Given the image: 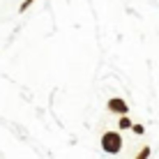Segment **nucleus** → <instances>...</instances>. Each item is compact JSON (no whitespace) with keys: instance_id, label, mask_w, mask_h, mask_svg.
Segmentation results:
<instances>
[{"instance_id":"nucleus-3","label":"nucleus","mask_w":159,"mask_h":159,"mask_svg":"<svg viewBox=\"0 0 159 159\" xmlns=\"http://www.w3.org/2000/svg\"><path fill=\"white\" fill-rule=\"evenodd\" d=\"M131 125H134V122L129 120L127 113H125V116H120V122H118V127H120V129H131Z\"/></svg>"},{"instance_id":"nucleus-2","label":"nucleus","mask_w":159,"mask_h":159,"mask_svg":"<svg viewBox=\"0 0 159 159\" xmlns=\"http://www.w3.org/2000/svg\"><path fill=\"white\" fill-rule=\"evenodd\" d=\"M106 108H108V113H118V116H125V113H129L127 102L120 99V97H111V99H108V104H106Z\"/></svg>"},{"instance_id":"nucleus-5","label":"nucleus","mask_w":159,"mask_h":159,"mask_svg":"<svg viewBox=\"0 0 159 159\" xmlns=\"http://www.w3.org/2000/svg\"><path fill=\"white\" fill-rule=\"evenodd\" d=\"M131 129H134V134H143V125H131Z\"/></svg>"},{"instance_id":"nucleus-6","label":"nucleus","mask_w":159,"mask_h":159,"mask_svg":"<svg viewBox=\"0 0 159 159\" xmlns=\"http://www.w3.org/2000/svg\"><path fill=\"white\" fill-rule=\"evenodd\" d=\"M141 159H145V157H150V148H143V152H141V155H139Z\"/></svg>"},{"instance_id":"nucleus-4","label":"nucleus","mask_w":159,"mask_h":159,"mask_svg":"<svg viewBox=\"0 0 159 159\" xmlns=\"http://www.w3.org/2000/svg\"><path fill=\"white\" fill-rule=\"evenodd\" d=\"M32 2H35V0H23V2H21V7H19V12H21V14H23V12H25V9H28V7H30V5H32Z\"/></svg>"},{"instance_id":"nucleus-1","label":"nucleus","mask_w":159,"mask_h":159,"mask_svg":"<svg viewBox=\"0 0 159 159\" xmlns=\"http://www.w3.org/2000/svg\"><path fill=\"white\" fill-rule=\"evenodd\" d=\"M102 150L108 152V155H118L122 150V136L118 131H106L102 136Z\"/></svg>"}]
</instances>
